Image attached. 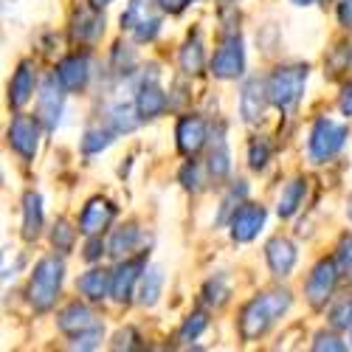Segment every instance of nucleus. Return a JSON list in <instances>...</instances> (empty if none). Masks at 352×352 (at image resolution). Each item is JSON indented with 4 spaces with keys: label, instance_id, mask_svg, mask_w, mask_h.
Wrapping results in <instances>:
<instances>
[{
    "label": "nucleus",
    "instance_id": "1",
    "mask_svg": "<svg viewBox=\"0 0 352 352\" xmlns=\"http://www.w3.org/2000/svg\"><path fill=\"white\" fill-rule=\"evenodd\" d=\"M290 305H293V296H290V290H285V287L254 296L240 313V336H243V341L262 338L290 310Z\"/></svg>",
    "mask_w": 352,
    "mask_h": 352
},
{
    "label": "nucleus",
    "instance_id": "2",
    "mask_svg": "<svg viewBox=\"0 0 352 352\" xmlns=\"http://www.w3.org/2000/svg\"><path fill=\"white\" fill-rule=\"evenodd\" d=\"M65 279V262L60 256H43L34 271L32 279H28V302L37 313H48L60 296V287Z\"/></svg>",
    "mask_w": 352,
    "mask_h": 352
},
{
    "label": "nucleus",
    "instance_id": "3",
    "mask_svg": "<svg viewBox=\"0 0 352 352\" xmlns=\"http://www.w3.org/2000/svg\"><path fill=\"white\" fill-rule=\"evenodd\" d=\"M307 76H310L307 65H279L276 71H271V76H268L271 104L276 110H282V113H290L302 102Z\"/></svg>",
    "mask_w": 352,
    "mask_h": 352
},
{
    "label": "nucleus",
    "instance_id": "4",
    "mask_svg": "<svg viewBox=\"0 0 352 352\" xmlns=\"http://www.w3.org/2000/svg\"><path fill=\"white\" fill-rule=\"evenodd\" d=\"M161 6L158 0H130L127 9L122 12L119 23L135 43H153L161 34Z\"/></svg>",
    "mask_w": 352,
    "mask_h": 352
},
{
    "label": "nucleus",
    "instance_id": "5",
    "mask_svg": "<svg viewBox=\"0 0 352 352\" xmlns=\"http://www.w3.org/2000/svg\"><path fill=\"white\" fill-rule=\"evenodd\" d=\"M349 127L338 124L333 119H316L313 130H310V141H307V153L313 164H327L333 155L341 153V146L346 144Z\"/></svg>",
    "mask_w": 352,
    "mask_h": 352
},
{
    "label": "nucleus",
    "instance_id": "6",
    "mask_svg": "<svg viewBox=\"0 0 352 352\" xmlns=\"http://www.w3.org/2000/svg\"><path fill=\"white\" fill-rule=\"evenodd\" d=\"M166 94H164V87L158 82V65H150V68H144V76L135 87V107H138V116L144 122H150V119H158V116L166 110Z\"/></svg>",
    "mask_w": 352,
    "mask_h": 352
},
{
    "label": "nucleus",
    "instance_id": "7",
    "mask_svg": "<svg viewBox=\"0 0 352 352\" xmlns=\"http://www.w3.org/2000/svg\"><path fill=\"white\" fill-rule=\"evenodd\" d=\"M341 279V271H338V262L336 259H318L316 268L310 271L307 276V285H305V293H307V302L313 307H324L333 293H336V285Z\"/></svg>",
    "mask_w": 352,
    "mask_h": 352
},
{
    "label": "nucleus",
    "instance_id": "8",
    "mask_svg": "<svg viewBox=\"0 0 352 352\" xmlns=\"http://www.w3.org/2000/svg\"><path fill=\"white\" fill-rule=\"evenodd\" d=\"M212 74L217 79H240L245 74V48L240 32L226 34L217 54L212 56Z\"/></svg>",
    "mask_w": 352,
    "mask_h": 352
},
{
    "label": "nucleus",
    "instance_id": "9",
    "mask_svg": "<svg viewBox=\"0 0 352 352\" xmlns=\"http://www.w3.org/2000/svg\"><path fill=\"white\" fill-rule=\"evenodd\" d=\"M40 130H43V122L37 119V116L17 113L12 119V124H9V146L23 161H34V155L40 150Z\"/></svg>",
    "mask_w": 352,
    "mask_h": 352
},
{
    "label": "nucleus",
    "instance_id": "10",
    "mask_svg": "<svg viewBox=\"0 0 352 352\" xmlns=\"http://www.w3.org/2000/svg\"><path fill=\"white\" fill-rule=\"evenodd\" d=\"M268 212L259 203H240L234 214L228 217V228H231V240L234 243H251L256 240V234L265 228Z\"/></svg>",
    "mask_w": 352,
    "mask_h": 352
},
{
    "label": "nucleus",
    "instance_id": "11",
    "mask_svg": "<svg viewBox=\"0 0 352 352\" xmlns=\"http://www.w3.org/2000/svg\"><path fill=\"white\" fill-rule=\"evenodd\" d=\"M144 271H146V256L144 254L130 256V259H119V268L113 271V299L119 305H130Z\"/></svg>",
    "mask_w": 352,
    "mask_h": 352
},
{
    "label": "nucleus",
    "instance_id": "12",
    "mask_svg": "<svg viewBox=\"0 0 352 352\" xmlns=\"http://www.w3.org/2000/svg\"><path fill=\"white\" fill-rule=\"evenodd\" d=\"M65 87L60 85V79L56 76H48L40 87V99H37V119L43 122V127L48 133L56 130V124H60L63 119V102H65Z\"/></svg>",
    "mask_w": 352,
    "mask_h": 352
},
{
    "label": "nucleus",
    "instance_id": "13",
    "mask_svg": "<svg viewBox=\"0 0 352 352\" xmlns=\"http://www.w3.org/2000/svg\"><path fill=\"white\" fill-rule=\"evenodd\" d=\"M175 138H178V150L184 158H197V153L203 146L209 144V124L206 119H200V116L189 113L178 122V130H175Z\"/></svg>",
    "mask_w": 352,
    "mask_h": 352
},
{
    "label": "nucleus",
    "instance_id": "14",
    "mask_svg": "<svg viewBox=\"0 0 352 352\" xmlns=\"http://www.w3.org/2000/svg\"><path fill=\"white\" fill-rule=\"evenodd\" d=\"M271 104V94H268V79H248L243 85V94H240V113H243V122L256 124L262 116H265Z\"/></svg>",
    "mask_w": 352,
    "mask_h": 352
},
{
    "label": "nucleus",
    "instance_id": "15",
    "mask_svg": "<svg viewBox=\"0 0 352 352\" xmlns=\"http://www.w3.org/2000/svg\"><path fill=\"white\" fill-rule=\"evenodd\" d=\"M102 34H104V14H102V9H96L94 3H87V6L74 12V20H71V37H74V43L94 45Z\"/></svg>",
    "mask_w": 352,
    "mask_h": 352
},
{
    "label": "nucleus",
    "instance_id": "16",
    "mask_svg": "<svg viewBox=\"0 0 352 352\" xmlns=\"http://www.w3.org/2000/svg\"><path fill=\"white\" fill-rule=\"evenodd\" d=\"M56 327H60L68 338H74V336H82V333H91V330L102 327V321L96 318V313L85 302H71L60 310V316H56Z\"/></svg>",
    "mask_w": 352,
    "mask_h": 352
},
{
    "label": "nucleus",
    "instance_id": "17",
    "mask_svg": "<svg viewBox=\"0 0 352 352\" xmlns=\"http://www.w3.org/2000/svg\"><path fill=\"white\" fill-rule=\"evenodd\" d=\"M54 76L60 79V85L65 87L68 94L82 91V87L87 85V79H91V56H87V54H68V56H63V60L56 63Z\"/></svg>",
    "mask_w": 352,
    "mask_h": 352
},
{
    "label": "nucleus",
    "instance_id": "18",
    "mask_svg": "<svg viewBox=\"0 0 352 352\" xmlns=\"http://www.w3.org/2000/svg\"><path fill=\"white\" fill-rule=\"evenodd\" d=\"M116 217V206L107 197H91L85 203V209L79 214V231L85 237H94V234H104L107 226Z\"/></svg>",
    "mask_w": 352,
    "mask_h": 352
},
{
    "label": "nucleus",
    "instance_id": "19",
    "mask_svg": "<svg viewBox=\"0 0 352 352\" xmlns=\"http://www.w3.org/2000/svg\"><path fill=\"white\" fill-rule=\"evenodd\" d=\"M265 259H268V268L276 279H285L290 276V271L296 268V259H299V251L293 245V240L287 237H274L268 240L265 245Z\"/></svg>",
    "mask_w": 352,
    "mask_h": 352
},
{
    "label": "nucleus",
    "instance_id": "20",
    "mask_svg": "<svg viewBox=\"0 0 352 352\" xmlns=\"http://www.w3.org/2000/svg\"><path fill=\"white\" fill-rule=\"evenodd\" d=\"M141 245H144V231L138 228V223H127V226H122V228L113 231L110 245H107V254L116 256V259H130V256L144 254Z\"/></svg>",
    "mask_w": 352,
    "mask_h": 352
},
{
    "label": "nucleus",
    "instance_id": "21",
    "mask_svg": "<svg viewBox=\"0 0 352 352\" xmlns=\"http://www.w3.org/2000/svg\"><path fill=\"white\" fill-rule=\"evenodd\" d=\"M34 87H37V74H34L32 63L23 60V63L17 65L12 82H9V104H12L14 110H23L28 102H32Z\"/></svg>",
    "mask_w": 352,
    "mask_h": 352
},
{
    "label": "nucleus",
    "instance_id": "22",
    "mask_svg": "<svg viewBox=\"0 0 352 352\" xmlns=\"http://www.w3.org/2000/svg\"><path fill=\"white\" fill-rule=\"evenodd\" d=\"M79 293L87 302H104L107 296H113V271L107 268H91L87 274L79 276L76 282Z\"/></svg>",
    "mask_w": 352,
    "mask_h": 352
},
{
    "label": "nucleus",
    "instance_id": "23",
    "mask_svg": "<svg viewBox=\"0 0 352 352\" xmlns=\"http://www.w3.org/2000/svg\"><path fill=\"white\" fill-rule=\"evenodd\" d=\"M209 175L214 181H226L231 172V153H228V141H226V130L220 127L212 138H209V164H206Z\"/></svg>",
    "mask_w": 352,
    "mask_h": 352
},
{
    "label": "nucleus",
    "instance_id": "24",
    "mask_svg": "<svg viewBox=\"0 0 352 352\" xmlns=\"http://www.w3.org/2000/svg\"><path fill=\"white\" fill-rule=\"evenodd\" d=\"M43 231V197L40 192L28 189L23 195V240L34 243Z\"/></svg>",
    "mask_w": 352,
    "mask_h": 352
},
{
    "label": "nucleus",
    "instance_id": "25",
    "mask_svg": "<svg viewBox=\"0 0 352 352\" xmlns=\"http://www.w3.org/2000/svg\"><path fill=\"white\" fill-rule=\"evenodd\" d=\"M178 63H181V71H184L186 76H197V74H203V68H206V48H203V37H200V32L189 34V40H186L184 48H181Z\"/></svg>",
    "mask_w": 352,
    "mask_h": 352
},
{
    "label": "nucleus",
    "instance_id": "26",
    "mask_svg": "<svg viewBox=\"0 0 352 352\" xmlns=\"http://www.w3.org/2000/svg\"><path fill=\"white\" fill-rule=\"evenodd\" d=\"M164 282H166V276H164V268H161V265H146V271L141 274L138 290H135L138 305H144V307H153V305L161 299Z\"/></svg>",
    "mask_w": 352,
    "mask_h": 352
},
{
    "label": "nucleus",
    "instance_id": "27",
    "mask_svg": "<svg viewBox=\"0 0 352 352\" xmlns=\"http://www.w3.org/2000/svg\"><path fill=\"white\" fill-rule=\"evenodd\" d=\"M305 192H307V178H293V181L282 189V195H279V209H276V214H279L282 220H290L293 214L302 209Z\"/></svg>",
    "mask_w": 352,
    "mask_h": 352
},
{
    "label": "nucleus",
    "instance_id": "28",
    "mask_svg": "<svg viewBox=\"0 0 352 352\" xmlns=\"http://www.w3.org/2000/svg\"><path fill=\"white\" fill-rule=\"evenodd\" d=\"M144 119L138 116V107H135V102L133 104H127V102H119V104H113L110 107V113H107V124L119 133V135H124V133H133L138 124H141Z\"/></svg>",
    "mask_w": 352,
    "mask_h": 352
},
{
    "label": "nucleus",
    "instance_id": "29",
    "mask_svg": "<svg viewBox=\"0 0 352 352\" xmlns=\"http://www.w3.org/2000/svg\"><path fill=\"white\" fill-rule=\"evenodd\" d=\"M116 133L110 124L107 127H87L85 130V135H82V153L85 155H99V153H104L107 146L116 141Z\"/></svg>",
    "mask_w": 352,
    "mask_h": 352
},
{
    "label": "nucleus",
    "instance_id": "30",
    "mask_svg": "<svg viewBox=\"0 0 352 352\" xmlns=\"http://www.w3.org/2000/svg\"><path fill=\"white\" fill-rule=\"evenodd\" d=\"M228 279L223 274H214L206 285H203V302H206L209 307H223L228 302Z\"/></svg>",
    "mask_w": 352,
    "mask_h": 352
},
{
    "label": "nucleus",
    "instance_id": "31",
    "mask_svg": "<svg viewBox=\"0 0 352 352\" xmlns=\"http://www.w3.org/2000/svg\"><path fill=\"white\" fill-rule=\"evenodd\" d=\"M74 240H76V228L65 220V217H60L54 223V228H51V243H54V248L56 251H71L74 248Z\"/></svg>",
    "mask_w": 352,
    "mask_h": 352
},
{
    "label": "nucleus",
    "instance_id": "32",
    "mask_svg": "<svg viewBox=\"0 0 352 352\" xmlns=\"http://www.w3.org/2000/svg\"><path fill=\"white\" fill-rule=\"evenodd\" d=\"M268 161H271V141L259 135V138H254L248 144V166L254 172H259V169L268 166Z\"/></svg>",
    "mask_w": 352,
    "mask_h": 352
},
{
    "label": "nucleus",
    "instance_id": "33",
    "mask_svg": "<svg viewBox=\"0 0 352 352\" xmlns=\"http://www.w3.org/2000/svg\"><path fill=\"white\" fill-rule=\"evenodd\" d=\"M206 327H209V316L203 313V310H195V313H192V316L184 321V324H181L178 338H181V341H197Z\"/></svg>",
    "mask_w": 352,
    "mask_h": 352
},
{
    "label": "nucleus",
    "instance_id": "34",
    "mask_svg": "<svg viewBox=\"0 0 352 352\" xmlns=\"http://www.w3.org/2000/svg\"><path fill=\"white\" fill-rule=\"evenodd\" d=\"M133 68H135V54H133V48L124 45V43H116V48H113V71L119 74V76H130Z\"/></svg>",
    "mask_w": 352,
    "mask_h": 352
},
{
    "label": "nucleus",
    "instance_id": "35",
    "mask_svg": "<svg viewBox=\"0 0 352 352\" xmlns=\"http://www.w3.org/2000/svg\"><path fill=\"white\" fill-rule=\"evenodd\" d=\"M336 262H338L341 276L352 282V234H344V237H341L338 251H336Z\"/></svg>",
    "mask_w": 352,
    "mask_h": 352
},
{
    "label": "nucleus",
    "instance_id": "36",
    "mask_svg": "<svg viewBox=\"0 0 352 352\" xmlns=\"http://www.w3.org/2000/svg\"><path fill=\"white\" fill-rule=\"evenodd\" d=\"M330 324L336 330H352V299H341L330 310Z\"/></svg>",
    "mask_w": 352,
    "mask_h": 352
},
{
    "label": "nucleus",
    "instance_id": "37",
    "mask_svg": "<svg viewBox=\"0 0 352 352\" xmlns=\"http://www.w3.org/2000/svg\"><path fill=\"white\" fill-rule=\"evenodd\" d=\"M245 192H248L245 181H240V186H231V192H228V195H226V200H223V209H220L217 223H226V220H228V214H234V209L240 206V200L245 197Z\"/></svg>",
    "mask_w": 352,
    "mask_h": 352
},
{
    "label": "nucleus",
    "instance_id": "38",
    "mask_svg": "<svg viewBox=\"0 0 352 352\" xmlns=\"http://www.w3.org/2000/svg\"><path fill=\"white\" fill-rule=\"evenodd\" d=\"M102 336H104V327H96V330H91V333L74 336L68 346H71V349H82V352H87V349H96V346L102 344Z\"/></svg>",
    "mask_w": 352,
    "mask_h": 352
},
{
    "label": "nucleus",
    "instance_id": "39",
    "mask_svg": "<svg viewBox=\"0 0 352 352\" xmlns=\"http://www.w3.org/2000/svg\"><path fill=\"white\" fill-rule=\"evenodd\" d=\"M313 349L316 352H344L346 349V344L336 336V333H316V338H313Z\"/></svg>",
    "mask_w": 352,
    "mask_h": 352
},
{
    "label": "nucleus",
    "instance_id": "40",
    "mask_svg": "<svg viewBox=\"0 0 352 352\" xmlns=\"http://www.w3.org/2000/svg\"><path fill=\"white\" fill-rule=\"evenodd\" d=\"M181 184L189 192H200V169H197L195 158H189V164L181 169Z\"/></svg>",
    "mask_w": 352,
    "mask_h": 352
},
{
    "label": "nucleus",
    "instance_id": "41",
    "mask_svg": "<svg viewBox=\"0 0 352 352\" xmlns=\"http://www.w3.org/2000/svg\"><path fill=\"white\" fill-rule=\"evenodd\" d=\"M138 333L135 330H119L116 333V338H113V349H135L138 344Z\"/></svg>",
    "mask_w": 352,
    "mask_h": 352
},
{
    "label": "nucleus",
    "instance_id": "42",
    "mask_svg": "<svg viewBox=\"0 0 352 352\" xmlns=\"http://www.w3.org/2000/svg\"><path fill=\"white\" fill-rule=\"evenodd\" d=\"M104 254V243H102V234H94L91 240H87V245H85V259L87 262H96L99 256Z\"/></svg>",
    "mask_w": 352,
    "mask_h": 352
},
{
    "label": "nucleus",
    "instance_id": "43",
    "mask_svg": "<svg viewBox=\"0 0 352 352\" xmlns=\"http://www.w3.org/2000/svg\"><path fill=\"white\" fill-rule=\"evenodd\" d=\"M189 3H192V0H158V6H161L166 14H181Z\"/></svg>",
    "mask_w": 352,
    "mask_h": 352
},
{
    "label": "nucleus",
    "instance_id": "44",
    "mask_svg": "<svg viewBox=\"0 0 352 352\" xmlns=\"http://www.w3.org/2000/svg\"><path fill=\"white\" fill-rule=\"evenodd\" d=\"M338 23L344 28H352V0H341L338 3Z\"/></svg>",
    "mask_w": 352,
    "mask_h": 352
},
{
    "label": "nucleus",
    "instance_id": "45",
    "mask_svg": "<svg viewBox=\"0 0 352 352\" xmlns=\"http://www.w3.org/2000/svg\"><path fill=\"white\" fill-rule=\"evenodd\" d=\"M338 110L346 116V119L352 116V85L344 87V94H341V99H338Z\"/></svg>",
    "mask_w": 352,
    "mask_h": 352
},
{
    "label": "nucleus",
    "instance_id": "46",
    "mask_svg": "<svg viewBox=\"0 0 352 352\" xmlns=\"http://www.w3.org/2000/svg\"><path fill=\"white\" fill-rule=\"evenodd\" d=\"M91 3H94L96 9H107V6L113 3V0H91Z\"/></svg>",
    "mask_w": 352,
    "mask_h": 352
},
{
    "label": "nucleus",
    "instance_id": "47",
    "mask_svg": "<svg viewBox=\"0 0 352 352\" xmlns=\"http://www.w3.org/2000/svg\"><path fill=\"white\" fill-rule=\"evenodd\" d=\"M290 3H293V6H313L316 0H290Z\"/></svg>",
    "mask_w": 352,
    "mask_h": 352
},
{
    "label": "nucleus",
    "instance_id": "48",
    "mask_svg": "<svg viewBox=\"0 0 352 352\" xmlns=\"http://www.w3.org/2000/svg\"><path fill=\"white\" fill-rule=\"evenodd\" d=\"M346 214H349V220H352V197H349V206H346Z\"/></svg>",
    "mask_w": 352,
    "mask_h": 352
},
{
    "label": "nucleus",
    "instance_id": "49",
    "mask_svg": "<svg viewBox=\"0 0 352 352\" xmlns=\"http://www.w3.org/2000/svg\"><path fill=\"white\" fill-rule=\"evenodd\" d=\"M223 3H231V0H223Z\"/></svg>",
    "mask_w": 352,
    "mask_h": 352
},
{
    "label": "nucleus",
    "instance_id": "50",
    "mask_svg": "<svg viewBox=\"0 0 352 352\" xmlns=\"http://www.w3.org/2000/svg\"><path fill=\"white\" fill-rule=\"evenodd\" d=\"M324 3H330V0H324Z\"/></svg>",
    "mask_w": 352,
    "mask_h": 352
}]
</instances>
